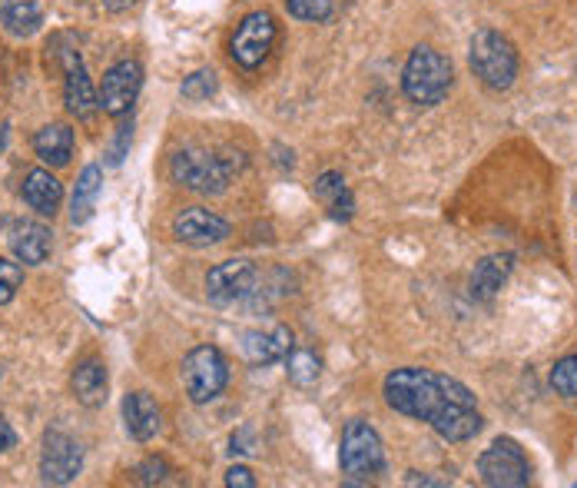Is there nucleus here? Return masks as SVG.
Returning <instances> with one entry per match:
<instances>
[{
    "label": "nucleus",
    "instance_id": "f257e3e1",
    "mask_svg": "<svg viewBox=\"0 0 577 488\" xmlns=\"http://www.w3.org/2000/svg\"><path fill=\"white\" fill-rule=\"evenodd\" d=\"M385 402L398 415L428 422L448 442H468L484 425L474 392L464 382L435 369H418V365L395 369L385 379Z\"/></svg>",
    "mask_w": 577,
    "mask_h": 488
},
{
    "label": "nucleus",
    "instance_id": "b1692460",
    "mask_svg": "<svg viewBox=\"0 0 577 488\" xmlns=\"http://www.w3.org/2000/svg\"><path fill=\"white\" fill-rule=\"evenodd\" d=\"M4 24L14 38H31L38 28H41V8H38V0H21V4L0 21Z\"/></svg>",
    "mask_w": 577,
    "mask_h": 488
},
{
    "label": "nucleus",
    "instance_id": "6e6552de",
    "mask_svg": "<svg viewBox=\"0 0 577 488\" xmlns=\"http://www.w3.org/2000/svg\"><path fill=\"white\" fill-rule=\"evenodd\" d=\"M279 38V24L269 11H256L249 18H243V24L236 28L233 41H229V57L236 67L243 71H256L266 64V57L273 54Z\"/></svg>",
    "mask_w": 577,
    "mask_h": 488
},
{
    "label": "nucleus",
    "instance_id": "f704fd0d",
    "mask_svg": "<svg viewBox=\"0 0 577 488\" xmlns=\"http://www.w3.org/2000/svg\"><path fill=\"white\" fill-rule=\"evenodd\" d=\"M18 4H21V0H0V21H4V18H8V14L18 8Z\"/></svg>",
    "mask_w": 577,
    "mask_h": 488
},
{
    "label": "nucleus",
    "instance_id": "9d476101",
    "mask_svg": "<svg viewBox=\"0 0 577 488\" xmlns=\"http://www.w3.org/2000/svg\"><path fill=\"white\" fill-rule=\"evenodd\" d=\"M256 279H259V273L249 259H226L206 273V296L216 306H229V303L253 296Z\"/></svg>",
    "mask_w": 577,
    "mask_h": 488
},
{
    "label": "nucleus",
    "instance_id": "aec40b11",
    "mask_svg": "<svg viewBox=\"0 0 577 488\" xmlns=\"http://www.w3.org/2000/svg\"><path fill=\"white\" fill-rule=\"evenodd\" d=\"M71 385H74V395L81 405L87 409H100L107 402V369L100 359H87L74 369L71 375Z\"/></svg>",
    "mask_w": 577,
    "mask_h": 488
},
{
    "label": "nucleus",
    "instance_id": "dca6fc26",
    "mask_svg": "<svg viewBox=\"0 0 577 488\" xmlns=\"http://www.w3.org/2000/svg\"><path fill=\"white\" fill-rule=\"evenodd\" d=\"M511 269H514V256L511 253H491V256H484L478 266H474V273H471V296L474 299H494L498 296V289L507 283V276H511Z\"/></svg>",
    "mask_w": 577,
    "mask_h": 488
},
{
    "label": "nucleus",
    "instance_id": "2f4dec72",
    "mask_svg": "<svg viewBox=\"0 0 577 488\" xmlns=\"http://www.w3.org/2000/svg\"><path fill=\"white\" fill-rule=\"evenodd\" d=\"M18 442V435H14V428H11V422L4 418V415H0V455H4L11 445Z\"/></svg>",
    "mask_w": 577,
    "mask_h": 488
},
{
    "label": "nucleus",
    "instance_id": "c756f323",
    "mask_svg": "<svg viewBox=\"0 0 577 488\" xmlns=\"http://www.w3.org/2000/svg\"><path fill=\"white\" fill-rule=\"evenodd\" d=\"M226 485H229V488H256V475H253L246 465H233V468L226 471Z\"/></svg>",
    "mask_w": 577,
    "mask_h": 488
},
{
    "label": "nucleus",
    "instance_id": "72a5a7b5",
    "mask_svg": "<svg viewBox=\"0 0 577 488\" xmlns=\"http://www.w3.org/2000/svg\"><path fill=\"white\" fill-rule=\"evenodd\" d=\"M405 485H431V488H438V485H445V481L428 478V475H418V471H408V475H405Z\"/></svg>",
    "mask_w": 577,
    "mask_h": 488
},
{
    "label": "nucleus",
    "instance_id": "f03ea898",
    "mask_svg": "<svg viewBox=\"0 0 577 488\" xmlns=\"http://www.w3.org/2000/svg\"><path fill=\"white\" fill-rule=\"evenodd\" d=\"M239 167H243L239 153L233 160V153H210V150H200V147L180 150L170 160L173 180L183 190H193V193H223Z\"/></svg>",
    "mask_w": 577,
    "mask_h": 488
},
{
    "label": "nucleus",
    "instance_id": "cd10ccee",
    "mask_svg": "<svg viewBox=\"0 0 577 488\" xmlns=\"http://www.w3.org/2000/svg\"><path fill=\"white\" fill-rule=\"evenodd\" d=\"M24 286V269L21 263H11V259H0V306H8L18 289Z\"/></svg>",
    "mask_w": 577,
    "mask_h": 488
},
{
    "label": "nucleus",
    "instance_id": "39448f33",
    "mask_svg": "<svg viewBox=\"0 0 577 488\" xmlns=\"http://www.w3.org/2000/svg\"><path fill=\"white\" fill-rule=\"evenodd\" d=\"M468 64H471L474 77L484 87H491V91H507L514 84V77H517V51H514V44L504 34L491 31V28H484V31H478L471 38Z\"/></svg>",
    "mask_w": 577,
    "mask_h": 488
},
{
    "label": "nucleus",
    "instance_id": "20e7f679",
    "mask_svg": "<svg viewBox=\"0 0 577 488\" xmlns=\"http://www.w3.org/2000/svg\"><path fill=\"white\" fill-rule=\"evenodd\" d=\"M339 465H342V481L345 485H368L385 471V445H382L378 432L368 422L352 418L342 428Z\"/></svg>",
    "mask_w": 577,
    "mask_h": 488
},
{
    "label": "nucleus",
    "instance_id": "c85d7f7f",
    "mask_svg": "<svg viewBox=\"0 0 577 488\" xmlns=\"http://www.w3.org/2000/svg\"><path fill=\"white\" fill-rule=\"evenodd\" d=\"M167 475H170V465H167L163 458H147V462L137 468V478H140L143 485H163Z\"/></svg>",
    "mask_w": 577,
    "mask_h": 488
},
{
    "label": "nucleus",
    "instance_id": "0eeeda50",
    "mask_svg": "<svg viewBox=\"0 0 577 488\" xmlns=\"http://www.w3.org/2000/svg\"><path fill=\"white\" fill-rule=\"evenodd\" d=\"M478 475L491 488H524L531 481V462L514 438L501 435L478 455Z\"/></svg>",
    "mask_w": 577,
    "mask_h": 488
},
{
    "label": "nucleus",
    "instance_id": "473e14b6",
    "mask_svg": "<svg viewBox=\"0 0 577 488\" xmlns=\"http://www.w3.org/2000/svg\"><path fill=\"white\" fill-rule=\"evenodd\" d=\"M140 0H104V8L107 11H114V14H124V11H130V8H137Z\"/></svg>",
    "mask_w": 577,
    "mask_h": 488
},
{
    "label": "nucleus",
    "instance_id": "a211bd4d",
    "mask_svg": "<svg viewBox=\"0 0 577 488\" xmlns=\"http://www.w3.org/2000/svg\"><path fill=\"white\" fill-rule=\"evenodd\" d=\"M11 250L24 266H41L51 256V230L44 223H18L11 233Z\"/></svg>",
    "mask_w": 577,
    "mask_h": 488
},
{
    "label": "nucleus",
    "instance_id": "412c9836",
    "mask_svg": "<svg viewBox=\"0 0 577 488\" xmlns=\"http://www.w3.org/2000/svg\"><path fill=\"white\" fill-rule=\"evenodd\" d=\"M316 200H322L325 206H329V213H332V220H352V213H355V200H352V193H349V187H345V177L342 173H335V170H325L319 180H316Z\"/></svg>",
    "mask_w": 577,
    "mask_h": 488
},
{
    "label": "nucleus",
    "instance_id": "a878e982",
    "mask_svg": "<svg viewBox=\"0 0 577 488\" xmlns=\"http://www.w3.org/2000/svg\"><path fill=\"white\" fill-rule=\"evenodd\" d=\"M286 11L296 21H309V24H322L332 18V0H286Z\"/></svg>",
    "mask_w": 577,
    "mask_h": 488
},
{
    "label": "nucleus",
    "instance_id": "4468645a",
    "mask_svg": "<svg viewBox=\"0 0 577 488\" xmlns=\"http://www.w3.org/2000/svg\"><path fill=\"white\" fill-rule=\"evenodd\" d=\"M243 352L253 365H273L282 362L292 352V329L273 326V329H253L243 336Z\"/></svg>",
    "mask_w": 577,
    "mask_h": 488
},
{
    "label": "nucleus",
    "instance_id": "7ed1b4c3",
    "mask_svg": "<svg viewBox=\"0 0 577 488\" xmlns=\"http://www.w3.org/2000/svg\"><path fill=\"white\" fill-rule=\"evenodd\" d=\"M455 84V71L451 61L445 54H438L435 47H415L412 57L405 61L402 71V91L412 104L418 107H435L448 97Z\"/></svg>",
    "mask_w": 577,
    "mask_h": 488
},
{
    "label": "nucleus",
    "instance_id": "1a4fd4ad",
    "mask_svg": "<svg viewBox=\"0 0 577 488\" xmlns=\"http://www.w3.org/2000/svg\"><path fill=\"white\" fill-rule=\"evenodd\" d=\"M140 87H143V67L137 61H120L114 64L107 74H104V84H100V110L107 117H124L130 114V107L137 104L140 97Z\"/></svg>",
    "mask_w": 577,
    "mask_h": 488
},
{
    "label": "nucleus",
    "instance_id": "9b49d317",
    "mask_svg": "<svg viewBox=\"0 0 577 488\" xmlns=\"http://www.w3.org/2000/svg\"><path fill=\"white\" fill-rule=\"evenodd\" d=\"M84 468V448L64 435V432H47L44 448H41V475L51 485H71Z\"/></svg>",
    "mask_w": 577,
    "mask_h": 488
},
{
    "label": "nucleus",
    "instance_id": "423d86ee",
    "mask_svg": "<svg viewBox=\"0 0 577 488\" xmlns=\"http://www.w3.org/2000/svg\"><path fill=\"white\" fill-rule=\"evenodd\" d=\"M183 389L196 405L213 402L216 395H223L226 382H229V365L226 356L216 346H196L186 352L183 369H180Z\"/></svg>",
    "mask_w": 577,
    "mask_h": 488
},
{
    "label": "nucleus",
    "instance_id": "f8f14e48",
    "mask_svg": "<svg viewBox=\"0 0 577 488\" xmlns=\"http://www.w3.org/2000/svg\"><path fill=\"white\" fill-rule=\"evenodd\" d=\"M61 64H64V104L77 120H90L100 110V94L94 91V81L81 61L77 51H61Z\"/></svg>",
    "mask_w": 577,
    "mask_h": 488
},
{
    "label": "nucleus",
    "instance_id": "6ab92c4d",
    "mask_svg": "<svg viewBox=\"0 0 577 488\" xmlns=\"http://www.w3.org/2000/svg\"><path fill=\"white\" fill-rule=\"evenodd\" d=\"M34 153L47 167H67L74 157V130L67 124H47L34 137Z\"/></svg>",
    "mask_w": 577,
    "mask_h": 488
},
{
    "label": "nucleus",
    "instance_id": "2eb2a0df",
    "mask_svg": "<svg viewBox=\"0 0 577 488\" xmlns=\"http://www.w3.org/2000/svg\"><path fill=\"white\" fill-rule=\"evenodd\" d=\"M21 193H24V203L34 213H41V216H54L57 206H61V200H64V187H61V180L51 170H31L24 177Z\"/></svg>",
    "mask_w": 577,
    "mask_h": 488
},
{
    "label": "nucleus",
    "instance_id": "4be33fe9",
    "mask_svg": "<svg viewBox=\"0 0 577 488\" xmlns=\"http://www.w3.org/2000/svg\"><path fill=\"white\" fill-rule=\"evenodd\" d=\"M100 190H104V170L94 167V163L84 167V173H81V180H77V190H74V200H71V220H74L77 226H84V223L94 216Z\"/></svg>",
    "mask_w": 577,
    "mask_h": 488
},
{
    "label": "nucleus",
    "instance_id": "7c9ffc66",
    "mask_svg": "<svg viewBox=\"0 0 577 488\" xmlns=\"http://www.w3.org/2000/svg\"><path fill=\"white\" fill-rule=\"evenodd\" d=\"M249 452H256V445H253V432H249V428L233 432V438H229V455H249Z\"/></svg>",
    "mask_w": 577,
    "mask_h": 488
},
{
    "label": "nucleus",
    "instance_id": "5701e85b",
    "mask_svg": "<svg viewBox=\"0 0 577 488\" xmlns=\"http://www.w3.org/2000/svg\"><path fill=\"white\" fill-rule=\"evenodd\" d=\"M282 362H286L289 382L299 385V389H312V385L319 382V375H322V362H319V356L309 352V349H292Z\"/></svg>",
    "mask_w": 577,
    "mask_h": 488
},
{
    "label": "nucleus",
    "instance_id": "bb28decb",
    "mask_svg": "<svg viewBox=\"0 0 577 488\" xmlns=\"http://www.w3.org/2000/svg\"><path fill=\"white\" fill-rule=\"evenodd\" d=\"M216 91H220V81H216L213 71H196V74H190V77L183 81V87H180V94H183L186 100H193V104L210 100Z\"/></svg>",
    "mask_w": 577,
    "mask_h": 488
},
{
    "label": "nucleus",
    "instance_id": "393cba45",
    "mask_svg": "<svg viewBox=\"0 0 577 488\" xmlns=\"http://www.w3.org/2000/svg\"><path fill=\"white\" fill-rule=\"evenodd\" d=\"M551 389L564 399H577V352L564 356L551 369Z\"/></svg>",
    "mask_w": 577,
    "mask_h": 488
},
{
    "label": "nucleus",
    "instance_id": "f3484780",
    "mask_svg": "<svg viewBox=\"0 0 577 488\" xmlns=\"http://www.w3.org/2000/svg\"><path fill=\"white\" fill-rule=\"evenodd\" d=\"M124 422H127L130 438L150 442L160 432V405L147 392H130L124 399Z\"/></svg>",
    "mask_w": 577,
    "mask_h": 488
},
{
    "label": "nucleus",
    "instance_id": "ddd939ff",
    "mask_svg": "<svg viewBox=\"0 0 577 488\" xmlns=\"http://www.w3.org/2000/svg\"><path fill=\"white\" fill-rule=\"evenodd\" d=\"M229 233H233L229 223L206 206H186L173 220V236L190 246H216V243L229 240Z\"/></svg>",
    "mask_w": 577,
    "mask_h": 488
}]
</instances>
